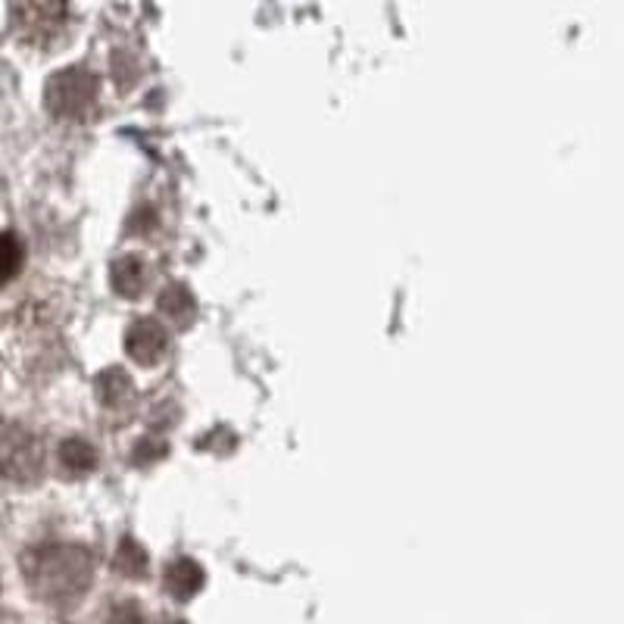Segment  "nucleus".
<instances>
[{"label": "nucleus", "mask_w": 624, "mask_h": 624, "mask_svg": "<svg viewBox=\"0 0 624 624\" xmlns=\"http://www.w3.org/2000/svg\"><path fill=\"white\" fill-rule=\"evenodd\" d=\"M113 624H141V619H138V612H135L131 606H125V609H119V612L113 615Z\"/></svg>", "instance_id": "obj_2"}, {"label": "nucleus", "mask_w": 624, "mask_h": 624, "mask_svg": "<svg viewBox=\"0 0 624 624\" xmlns=\"http://www.w3.org/2000/svg\"><path fill=\"white\" fill-rule=\"evenodd\" d=\"M200 587V569H194L191 562H181L175 565V572L169 569V590H175L178 597H191Z\"/></svg>", "instance_id": "obj_1"}]
</instances>
